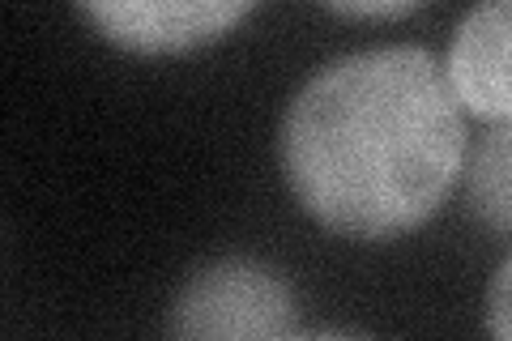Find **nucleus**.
Instances as JSON below:
<instances>
[{
  "instance_id": "obj_1",
  "label": "nucleus",
  "mask_w": 512,
  "mask_h": 341,
  "mask_svg": "<svg viewBox=\"0 0 512 341\" xmlns=\"http://www.w3.org/2000/svg\"><path fill=\"white\" fill-rule=\"evenodd\" d=\"M278 162L320 226L389 239L427 222L461 180L466 111L427 47H363L320 64L295 90Z\"/></svg>"
},
{
  "instance_id": "obj_2",
  "label": "nucleus",
  "mask_w": 512,
  "mask_h": 341,
  "mask_svg": "<svg viewBox=\"0 0 512 341\" xmlns=\"http://www.w3.org/2000/svg\"><path fill=\"white\" fill-rule=\"evenodd\" d=\"M295 324V290L256 256H218L188 273L167 312L171 341H282Z\"/></svg>"
},
{
  "instance_id": "obj_3",
  "label": "nucleus",
  "mask_w": 512,
  "mask_h": 341,
  "mask_svg": "<svg viewBox=\"0 0 512 341\" xmlns=\"http://www.w3.org/2000/svg\"><path fill=\"white\" fill-rule=\"evenodd\" d=\"M252 13V0H90L82 18L128 52H188Z\"/></svg>"
},
{
  "instance_id": "obj_4",
  "label": "nucleus",
  "mask_w": 512,
  "mask_h": 341,
  "mask_svg": "<svg viewBox=\"0 0 512 341\" xmlns=\"http://www.w3.org/2000/svg\"><path fill=\"white\" fill-rule=\"evenodd\" d=\"M444 73L461 111L512 124V0L478 5L457 22Z\"/></svg>"
},
{
  "instance_id": "obj_5",
  "label": "nucleus",
  "mask_w": 512,
  "mask_h": 341,
  "mask_svg": "<svg viewBox=\"0 0 512 341\" xmlns=\"http://www.w3.org/2000/svg\"><path fill=\"white\" fill-rule=\"evenodd\" d=\"M466 201L487 231L512 235V124H495L466 154Z\"/></svg>"
},
{
  "instance_id": "obj_6",
  "label": "nucleus",
  "mask_w": 512,
  "mask_h": 341,
  "mask_svg": "<svg viewBox=\"0 0 512 341\" xmlns=\"http://www.w3.org/2000/svg\"><path fill=\"white\" fill-rule=\"evenodd\" d=\"M487 333L491 341H512V252L487 286Z\"/></svg>"
},
{
  "instance_id": "obj_7",
  "label": "nucleus",
  "mask_w": 512,
  "mask_h": 341,
  "mask_svg": "<svg viewBox=\"0 0 512 341\" xmlns=\"http://www.w3.org/2000/svg\"><path fill=\"white\" fill-rule=\"evenodd\" d=\"M329 9L342 13V18H406V13L419 9V0H393V5L376 0V5H329Z\"/></svg>"
},
{
  "instance_id": "obj_8",
  "label": "nucleus",
  "mask_w": 512,
  "mask_h": 341,
  "mask_svg": "<svg viewBox=\"0 0 512 341\" xmlns=\"http://www.w3.org/2000/svg\"><path fill=\"white\" fill-rule=\"evenodd\" d=\"M282 341H372L363 333H342V329H312V333H286Z\"/></svg>"
}]
</instances>
